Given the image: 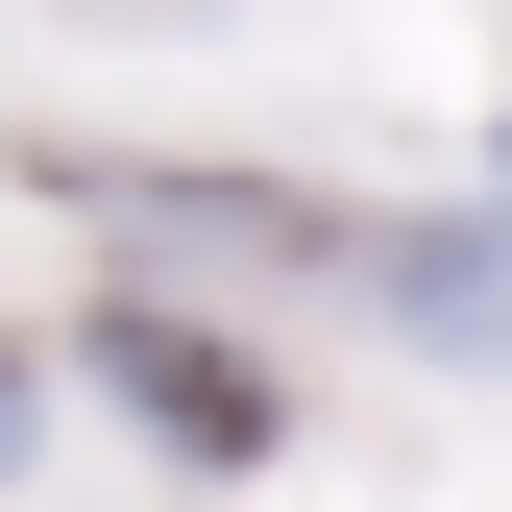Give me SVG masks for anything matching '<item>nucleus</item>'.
Listing matches in <instances>:
<instances>
[{"label":"nucleus","mask_w":512,"mask_h":512,"mask_svg":"<svg viewBox=\"0 0 512 512\" xmlns=\"http://www.w3.org/2000/svg\"><path fill=\"white\" fill-rule=\"evenodd\" d=\"M74 366H98V391L171 439V464H269V439H293V391H269V366H244V342H196V317H147V293H122Z\"/></svg>","instance_id":"f257e3e1"},{"label":"nucleus","mask_w":512,"mask_h":512,"mask_svg":"<svg viewBox=\"0 0 512 512\" xmlns=\"http://www.w3.org/2000/svg\"><path fill=\"white\" fill-rule=\"evenodd\" d=\"M366 293L415 317V342H464V366H512V244H464V220H391V244H342Z\"/></svg>","instance_id":"f03ea898"},{"label":"nucleus","mask_w":512,"mask_h":512,"mask_svg":"<svg viewBox=\"0 0 512 512\" xmlns=\"http://www.w3.org/2000/svg\"><path fill=\"white\" fill-rule=\"evenodd\" d=\"M488 196H512V171H488Z\"/></svg>","instance_id":"7ed1b4c3"}]
</instances>
